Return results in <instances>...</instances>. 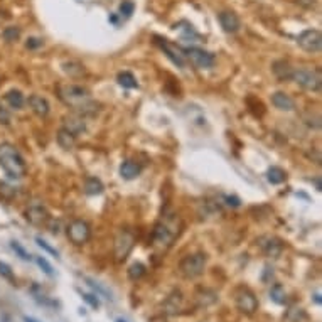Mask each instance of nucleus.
Segmentation results:
<instances>
[{
    "label": "nucleus",
    "mask_w": 322,
    "mask_h": 322,
    "mask_svg": "<svg viewBox=\"0 0 322 322\" xmlns=\"http://www.w3.org/2000/svg\"><path fill=\"white\" fill-rule=\"evenodd\" d=\"M56 93L66 107H69L74 113H79L83 116L96 115L101 108V105L93 100L92 92L83 85L61 83L56 86Z\"/></svg>",
    "instance_id": "1"
},
{
    "label": "nucleus",
    "mask_w": 322,
    "mask_h": 322,
    "mask_svg": "<svg viewBox=\"0 0 322 322\" xmlns=\"http://www.w3.org/2000/svg\"><path fill=\"white\" fill-rule=\"evenodd\" d=\"M183 231V219L176 213H165L157 221L152 233V243L159 250H167L174 245Z\"/></svg>",
    "instance_id": "2"
},
{
    "label": "nucleus",
    "mask_w": 322,
    "mask_h": 322,
    "mask_svg": "<svg viewBox=\"0 0 322 322\" xmlns=\"http://www.w3.org/2000/svg\"><path fill=\"white\" fill-rule=\"evenodd\" d=\"M0 167L10 179H22L27 174L24 157L12 143H2L0 145Z\"/></svg>",
    "instance_id": "3"
},
{
    "label": "nucleus",
    "mask_w": 322,
    "mask_h": 322,
    "mask_svg": "<svg viewBox=\"0 0 322 322\" xmlns=\"http://www.w3.org/2000/svg\"><path fill=\"white\" fill-rule=\"evenodd\" d=\"M292 81H295L302 90L310 93H319L322 90V74L319 69H309V68H294L292 71Z\"/></svg>",
    "instance_id": "4"
},
{
    "label": "nucleus",
    "mask_w": 322,
    "mask_h": 322,
    "mask_svg": "<svg viewBox=\"0 0 322 322\" xmlns=\"http://www.w3.org/2000/svg\"><path fill=\"white\" fill-rule=\"evenodd\" d=\"M206 261L207 256L206 253H192V255L184 256L183 260L179 261V274L187 280L198 278L199 275L204 274V268H206Z\"/></svg>",
    "instance_id": "5"
},
{
    "label": "nucleus",
    "mask_w": 322,
    "mask_h": 322,
    "mask_svg": "<svg viewBox=\"0 0 322 322\" xmlns=\"http://www.w3.org/2000/svg\"><path fill=\"white\" fill-rule=\"evenodd\" d=\"M184 56H185V61L191 64V66L198 68V69H211L216 64L214 54H211V52L204 51V49H199V47L184 49Z\"/></svg>",
    "instance_id": "6"
},
{
    "label": "nucleus",
    "mask_w": 322,
    "mask_h": 322,
    "mask_svg": "<svg viewBox=\"0 0 322 322\" xmlns=\"http://www.w3.org/2000/svg\"><path fill=\"white\" fill-rule=\"evenodd\" d=\"M234 304L238 310L246 316H253L258 310V300H256L255 294L246 287H240L234 290Z\"/></svg>",
    "instance_id": "7"
},
{
    "label": "nucleus",
    "mask_w": 322,
    "mask_h": 322,
    "mask_svg": "<svg viewBox=\"0 0 322 322\" xmlns=\"http://www.w3.org/2000/svg\"><path fill=\"white\" fill-rule=\"evenodd\" d=\"M134 246H135V234L130 230H122L115 238V248H113L115 260L125 261L127 256L130 255L132 250H134Z\"/></svg>",
    "instance_id": "8"
},
{
    "label": "nucleus",
    "mask_w": 322,
    "mask_h": 322,
    "mask_svg": "<svg viewBox=\"0 0 322 322\" xmlns=\"http://www.w3.org/2000/svg\"><path fill=\"white\" fill-rule=\"evenodd\" d=\"M66 231H68L69 241L76 246L88 243V240L92 238V228H90L88 223L83 221V219H74V221H71Z\"/></svg>",
    "instance_id": "9"
},
{
    "label": "nucleus",
    "mask_w": 322,
    "mask_h": 322,
    "mask_svg": "<svg viewBox=\"0 0 322 322\" xmlns=\"http://www.w3.org/2000/svg\"><path fill=\"white\" fill-rule=\"evenodd\" d=\"M297 44L307 52H319L322 49V34L317 29H307L299 34Z\"/></svg>",
    "instance_id": "10"
},
{
    "label": "nucleus",
    "mask_w": 322,
    "mask_h": 322,
    "mask_svg": "<svg viewBox=\"0 0 322 322\" xmlns=\"http://www.w3.org/2000/svg\"><path fill=\"white\" fill-rule=\"evenodd\" d=\"M25 219L31 223L32 226H39V228H44V226L49 225L51 221V214L46 209V206L41 203H32L27 206L25 209Z\"/></svg>",
    "instance_id": "11"
},
{
    "label": "nucleus",
    "mask_w": 322,
    "mask_h": 322,
    "mask_svg": "<svg viewBox=\"0 0 322 322\" xmlns=\"http://www.w3.org/2000/svg\"><path fill=\"white\" fill-rule=\"evenodd\" d=\"M256 245L261 250V253L265 256H268V258H278L283 252L282 240L276 236H260L256 240Z\"/></svg>",
    "instance_id": "12"
},
{
    "label": "nucleus",
    "mask_w": 322,
    "mask_h": 322,
    "mask_svg": "<svg viewBox=\"0 0 322 322\" xmlns=\"http://www.w3.org/2000/svg\"><path fill=\"white\" fill-rule=\"evenodd\" d=\"M157 44L161 46V49L165 52V54H167V58L174 64H177L179 68H185L187 61H185L184 49H181L177 44H172V43H169V41H165V39H157Z\"/></svg>",
    "instance_id": "13"
},
{
    "label": "nucleus",
    "mask_w": 322,
    "mask_h": 322,
    "mask_svg": "<svg viewBox=\"0 0 322 322\" xmlns=\"http://www.w3.org/2000/svg\"><path fill=\"white\" fill-rule=\"evenodd\" d=\"M63 128L68 130L69 134H73L74 137L78 135L85 134L86 132V122H85V116L79 115V113H69L63 118Z\"/></svg>",
    "instance_id": "14"
},
{
    "label": "nucleus",
    "mask_w": 322,
    "mask_h": 322,
    "mask_svg": "<svg viewBox=\"0 0 322 322\" xmlns=\"http://www.w3.org/2000/svg\"><path fill=\"white\" fill-rule=\"evenodd\" d=\"M218 19H219V24H221V27H223V31L225 32L234 34V32L240 31L241 21H240V17L233 12V10H223V12H219Z\"/></svg>",
    "instance_id": "15"
},
{
    "label": "nucleus",
    "mask_w": 322,
    "mask_h": 322,
    "mask_svg": "<svg viewBox=\"0 0 322 322\" xmlns=\"http://www.w3.org/2000/svg\"><path fill=\"white\" fill-rule=\"evenodd\" d=\"M27 105L37 116H41V118L47 116L49 110H51V107H49V101L44 96H41V94H31L29 100H27Z\"/></svg>",
    "instance_id": "16"
},
{
    "label": "nucleus",
    "mask_w": 322,
    "mask_h": 322,
    "mask_svg": "<svg viewBox=\"0 0 322 322\" xmlns=\"http://www.w3.org/2000/svg\"><path fill=\"white\" fill-rule=\"evenodd\" d=\"M272 103H274L275 108L282 110V112H294L295 110V101L283 92H276L272 94Z\"/></svg>",
    "instance_id": "17"
},
{
    "label": "nucleus",
    "mask_w": 322,
    "mask_h": 322,
    "mask_svg": "<svg viewBox=\"0 0 322 322\" xmlns=\"http://www.w3.org/2000/svg\"><path fill=\"white\" fill-rule=\"evenodd\" d=\"M272 71H274V74L280 79V81H287V79L292 78V71H294V68H292L290 63L285 61V59H278V61H275L274 64H272Z\"/></svg>",
    "instance_id": "18"
},
{
    "label": "nucleus",
    "mask_w": 322,
    "mask_h": 322,
    "mask_svg": "<svg viewBox=\"0 0 322 322\" xmlns=\"http://www.w3.org/2000/svg\"><path fill=\"white\" fill-rule=\"evenodd\" d=\"M142 172V167L134 161H125L122 165H120V176L127 181H132V179H137Z\"/></svg>",
    "instance_id": "19"
},
{
    "label": "nucleus",
    "mask_w": 322,
    "mask_h": 322,
    "mask_svg": "<svg viewBox=\"0 0 322 322\" xmlns=\"http://www.w3.org/2000/svg\"><path fill=\"white\" fill-rule=\"evenodd\" d=\"M3 100L7 101V105H9L10 108L14 110H22L25 105V98L24 94H22L19 90H10V92L5 93V96H3Z\"/></svg>",
    "instance_id": "20"
},
{
    "label": "nucleus",
    "mask_w": 322,
    "mask_h": 322,
    "mask_svg": "<svg viewBox=\"0 0 322 322\" xmlns=\"http://www.w3.org/2000/svg\"><path fill=\"white\" fill-rule=\"evenodd\" d=\"M56 140H58V145L64 150H71L74 145H76V137L73 134H69L64 128H59L58 135H56Z\"/></svg>",
    "instance_id": "21"
},
{
    "label": "nucleus",
    "mask_w": 322,
    "mask_h": 322,
    "mask_svg": "<svg viewBox=\"0 0 322 322\" xmlns=\"http://www.w3.org/2000/svg\"><path fill=\"white\" fill-rule=\"evenodd\" d=\"M85 192L88 196L101 194V192H103V184H101V181L96 179V177H88V179L85 181Z\"/></svg>",
    "instance_id": "22"
},
{
    "label": "nucleus",
    "mask_w": 322,
    "mask_h": 322,
    "mask_svg": "<svg viewBox=\"0 0 322 322\" xmlns=\"http://www.w3.org/2000/svg\"><path fill=\"white\" fill-rule=\"evenodd\" d=\"M270 299L275 302V304L278 305H283L287 302V292L283 289V285H280V283H275L274 287H272L270 290Z\"/></svg>",
    "instance_id": "23"
},
{
    "label": "nucleus",
    "mask_w": 322,
    "mask_h": 322,
    "mask_svg": "<svg viewBox=\"0 0 322 322\" xmlns=\"http://www.w3.org/2000/svg\"><path fill=\"white\" fill-rule=\"evenodd\" d=\"M302 120H304V123L307 125L309 128H314V130H319L321 128V115L319 112H314L312 110H309V112L304 113V116H302Z\"/></svg>",
    "instance_id": "24"
},
{
    "label": "nucleus",
    "mask_w": 322,
    "mask_h": 322,
    "mask_svg": "<svg viewBox=\"0 0 322 322\" xmlns=\"http://www.w3.org/2000/svg\"><path fill=\"white\" fill-rule=\"evenodd\" d=\"M63 71L66 74H69V76L78 78V76H81V74H85V66L76 61H69V63L63 64Z\"/></svg>",
    "instance_id": "25"
},
{
    "label": "nucleus",
    "mask_w": 322,
    "mask_h": 322,
    "mask_svg": "<svg viewBox=\"0 0 322 322\" xmlns=\"http://www.w3.org/2000/svg\"><path fill=\"white\" fill-rule=\"evenodd\" d=\"M267 177L272 184H282V183H285L287 174H285V170L280 167H270L267 172Z\"/></svg>",
    "instance_id": "26"
},
{
    "label": "nucleus",
    "mask_w": 322,
    "mask_h": 322,
    "mask_svg": "<svg viewBox=\"0 0 322 322\" xmlns=\"http://www.w3.org/2000/svg\"><path fill=\"white\" fill-rule=\"evenodd\" d=\"M145 274H147V267L143 263H140V261H137V263H132L130 268H128V278L134 280V282L140 280Z\"/></svg>",
    "instance_id": "27"
},
{
    "label": "nucleus",
    "mask_w": 322,
    "mask_h": 322,
    "mask_svg": "<svg viewBox=\"0 0 322 322\" xmlns=\"http://www.w3.org/2000/svg\"><path fill=\"white\" fill-rule=\"evenodd\" d=\"M21 34H22L21 27H17V25H10V27L3 29L2 37H3V41H5V43L10 44V43H16V41L21 39Z\"/></svg>",
    "instance_id": "28"
},
{
    "label": "nucleus",
    "mask_w": 322,
    "mask_h": 322,
    "mask_svg": "<svg viewBox=\"0 0 322 322\" xmlns=\"http://www.w3.org/2000/svg\"><path fill=\"white\" fill-rule=\"evenodd\" d=\"M116 79H118L120 86H123V88L132 90V88H137V86H138V83H137V79H135V76L132 73H128V71H123V73H120Z\"/></svg>",
    "instance_id": "29"
},
{
    "label": "nucleus",
    "mask_w": 322,
    "mask_h": 322,
    "mask_svg": "<svg viewBox=\"0 0 322 322\" xmlns=\"http://www.w3.org/2000/svg\"><path fill=\"white\" fill-rule=\"evenodd\" d=\"M305 317V314H304V310L302 309H297V307H294V309H290V310H287V316H285V319L289 321V322H299V321H302Z\"/></svg>",
    "instance_id": "30"
},
{
    "label": "nucleus",
    "mask_w": 322,
    "mask_h": 322,
    "mask_svg": "<svg viewBox=\"0 0 322 322\" xmlns=\"http://www.w3.org/2000/svg\"><path fill=\"white\" fill-rule=\"evenodd\" d=\"M10 246H12V250H14V252H16V253H17V255H19V256H21V258H22V260H25V261H29V260H32V256H31V255H29V253H27V252H25V250H24V248H22V245H21V243H19V241H12V243H10Z\"/></svg>",
    "instance_id": "31"
},
{
    "label": "nucleus",
    "mask_w": 322,
    "mask_h": 322,
    "mask_svg": "<svg viewBox=\"0 0 322 322\" xmlns=\"http://www.w3.org/2000/svg\"><path fill=\"white\" fill-rule=\"evenodd\" d=\"M36 261H37V265H39V267L43 268V272H44L46 275H49V276L54 275V272H52V267L49 265V261H47L46 258H43V256H36Z\"/></svg>",
    "instance_id": "32"
},
{
    "label": "nucleus",
    "mask_w": 322,
    "mask_h": 322,
    "mask_svg": "<svg viewBox=\"0 0 322 322\" xmlns=\"http://www.w3.org/2000/svg\"><path fill=\"white\" fill-rule=\"evenodd\" d=\"M134 10H135V5H134V2H130V0H125L122 5H120V14L125 17H130L132 14H134Z\"/></svg>",
    "instance_id": "33"
},
{
    "label": "nucleus",
    "mask_w": 322,
    "mask_h": 322,
    "mask_svg": "<svg viewBox=\"0 0 322 322\" xmlns=\"http://www.w3.org/2000/svg\"><path fill=\"white\" fill-rule=\"evenodd\" d=\"M10 122H12V115H10L9 110L0 103V125H10Z\"/></svg>",
    "instance_id": "34"
},
{
    "label": "nucleus",
    "mask_w": 322,
    "mask_h": 322,
    "mask_svg": "<svg viewBox=\"0 0 322 322\" xmlns=\"http://www.w3.org/2000/svg\"><path fill=\"white\" fill-rule=\"evenodd\" d=\"M81 297H83V300H85L90 307H93V309H98V307H100V300L96 299V295H93V294H81Z\"/></svg>",
    "instance_id": "35"
},
{
    "label": "nucleus",
    "mask_w": 322,
    "mask_h": 322,
    "mask_svg": "<svg viewBox=\"0 0 322 322\" xmlns=\"http://www.w3.org/2000/svg\"><path fill=\"white\" fill-rule=\"evenodd\" d=\"M0 276H3V278H7V280H14L12 268L7 263H3V261H0Z\"/></svg>",
    "instance_id": "36"
},
{
    "label": "nucleus",
    "mask_w": 322,
    "mask_h": 322,
    "mask_svg": "<svg viewBox=\"0 0 322 322\" xmlns=\"http://www.w3.org/2000/svg\"><path fill=\"white\" fill-rule=\"evenodd\" d=\"M36 241H37V245H39V246H41V248H44V250H46V252H47V253H51V255H52V256H56V258H58V256H59V253H58V252H56V250H54V248H52V246H51V245H49V243H47V241H44V240H43V238H36Z\"/></svg>",
    "instance_id": "37"
},
{
    "label": "nucleus",
    "mask_w": 322,
    "mask_h": 322,
    "mask_svg": "<svg viewBox=\"0 0 322 322\" xmlns=\"http://www.w3.org/2000/svg\"><path fill=\"white\" fill-rule=\"evenodd\" d=\"M43 46V41L37 39V37H31V39H27V43H25V47L27 49H37Z\"/></svg>",
    "instance_id": "38"
},
{
    "label": "nucleus",
    "mask_w": 322,
    "mask_h": 322,
    "mask_svg": "<svg viewBox=\"0 0 322 322\" xmlns=\"http://www.w3.org/2000/svg\"><path fill=\"white\" fill-rule=\"evenodd\" d=\"M314 184H316V187H317V191H322V184H321V177H316V179L312 181Z\"/></svg>",
    "instance_id": "39"
},
{
    "label": "nucleus",
    "mask_w": 322,
    "mask_h": 322,
    "mask_svg": "<svg viewBox=\"0 0 322 322\" xmlns=\"http://www.w3.org/2000/svg\"><path fill=\"white\" fill-rule=\"evenodd\" d=\"M314 300H316V304H321V294H316V295H314Z\"/></svg>",
    "instance_id": "40"
},
{
    "label": "nucleus",
    "mask_w": 322,
    "mask_h": 322,
    "mask_svg": "<svg viewBox=\"0 0 322 322\" xmlns=\"http://www.w3.org/2000/svg\"><path fill=\"white\" fill-rule=\"evenodd\" d=\"M24 322H39V321L32 319V317H24Z\"/></svg>",
    "instance_id": "41"
},
{
    "label": "nucleus",
    "mask_w": 322,
    "mask_h": 322,
    "mask_svg": "<svg viewBox=\"0 0 322 322\" xmlns=\"http://www.w3.org/2000/svg\"><path fill=\"white\" fill-rule=\"evenodd\" d=\"M116 322H125L123 319H116Z\"/></svg>",
    "instance_id": "42"
}]
</instances>
